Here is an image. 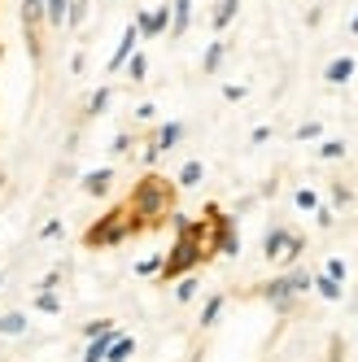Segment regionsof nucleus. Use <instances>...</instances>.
<instances>
[{
	"label": "nucleus",
	"mask_w": 358,
	"mask_h": 362,
	"mask_svg": "<svg viewBox=\"0 0 358 362\" xmlns=\"http://www.w3.org/2000/svg\"><path fill=\"white\" fill-rule=\"evenodd\" d=\"M201 175H206V166H201V162H184V170H179V184L192 188V184H201Z\"/></svg>",
	"instance_id": "obj_15"
},
{
	"label": "nucleus",
	"mask_w": 358,
	"mask_h": 362,
	"mask_svg": "<svg viewBox=\"0 0 358 362\" xmlns=\"http://www.w3.org/2000/svg\"><path fill=\"white\" fill-rule=\"evenodd\" d=\"M171 205H175V188L166 184L162 175H144L132 201H127V214H132L136 227H149V223H158L162 214H171Z\"/></svg>",
	"instance_id": "obj_1"
},
{
	"label": "nucleus",
	"mask_w": 358,
	"mask_h": 362,
	"mask_svg": "<svg viewBox=\"0 0 358 362\" xmlns=\"http://www.w3.org/2000/svg\"><path fill=\"white\" fill-rule=\"evenodd\" d=\"M323 79H328V83H350V79H354V57H337V62L323 70Z\"/></svg>",
	"instance_id": "obj_11"
},
{
	"label": "nucleus",
	"mask_w": 358,
	"mask_h": 362,
	"mask_svg": "<svg viewBox=\"0 0 358 362\" xmlns=\"http://www.w3.org/2000/svg\"><path fill=\"white\" fill-rule=\"evenodd\" d=\"M27 332V315L13 310V315H0V336H22Z\"/></svg>",
	"instance_id": "obj_13"
},
{
	"label": "nucleus",
	"mask_w": 358,
	"mask_h": 362,
	"mask_svg": "<svg viewBox=\"0 0 358 362\" xmlns=\"http://www.w3.org/2000/svg\"><path fill=\"white\" fill-rule=\"evenodd\" d=\"M40 236H44V240H57V236H62V223H48V227L40 231Z\"/></svg>",
	"instance_id": "obj_30"
},
{
	"label": "nucleus",
	"mask_w": 358,
	"mask_h": 362,
	"mask_svg": "<svg viewBox=\"0 0 358 362\" xmlns=\"http://www.w3.org/2000/svg\"><path fill=\"white\" fill-rule=\"evenodd\" d=\"M197 297V279L188 275V279H179V288H175V301H192Z\"/></svg>",
	"instance_id": "obj_20"
},
{
	"label": "nucleus",
	"mask_w": 358,
	"mask_h": 362,
	"mask_svg": "<svg viewBox=\"0 0 358 362\" xmlns=\"http://www.w3.org/2000/svg\"><path fill=\"white\" fill-rule=\"evenodd\" d=\"M297 205H301V210H319V197H315L311 188H301V192H297Z\"/></svg>",
	"instance_id": "obj_27"
},
{
	"label": "nucleus",
	"mask_w": 358,
	"mask_h": 362,
	"mask_svg": "<svg viewBox=\"0 0 358 362\" xmlns=\"http://www.w3.org/2000/svg\"><path fill=\"white\" fill-rule=\"evenodd\" d=\"M179 136H184V122H166L162 132H158V140H153V148H149V158H158V153H166Z\"/></svg>",
	"instance_id": "obj_9"
},
{
	"label": "nucleus",
	"mask_w": 358,
	"mask_h": 362,
	"mask_svg": "<svg viewBox=\"0 0 358 362\" xmlns=\"http://www.w3.org/2000/svg\"><path fill=\"white\" fill-rule=\"evenodd\" d=\"M136 40H140V27L132 22V27L122 31V40H118V53L110 57V70H122L127 62H132V53H136Z\"/></svg>",
	"instance_id": "obj_6"
},
{
	"label": "nucleus",
	"mask_w": 358,
	"mask_h": 362,
	"mask_svg": "<svg viewBox=\"0 0 358 362\" xmlns=\"http://www.w3.org/2000/svg\"><path fill=\"white\" fill-rule=\"evenodd\" d=\"M132 354H136V341L132 336H118V341L110 345V354H105V362H127Z\"/></svg>",
	"instance_id": "obj_14"
},
{
	"label": "nucleus",
	"mask_w": 358,
	"mask_h": 362,
	"mask_svg": "<svg viewBox=\"0 0 358 362\" xmlns=\"http://www.w3.org/2000/svg\"><path fill=\"white\" fill-rule=\"evenodd\" d=\"M188 9H192V0H175V9H171V35H184L188 31Z\"/></svg>",
	"instance_id": "obj_12"
},
{
	"label": "nucleus",
	"mask_w": 358,
	"mask_h": 362,
	"mask_svg": "<svg viewBox=\"0 0 358 362\" xmlns=\"http://www.w3.org/2000/svg\"><path fill=\"white\" fill-rule=\"evenodd\" d=\"M262 253L271 257V262H293V257L301 253V236H293V231H284V227H275L271 236L262 240Z\"/></svg>",
	"instance_id": "obj_4"
},
{
	"label": "nucleus",
	"mask_w": 358,
	"mask_h": 362,
	"mask_svg": "<svg viewBox=\"0 0 358 362\" xmlns=\"http://www.w3.org/2000/svg\"><path fill=\"white\" fill-rule=\"evenodd\" d=\"M0 284H5V271H0Z\"/></svg>",
	"instance_id": "obj_33"
},
{
	"label": "nucleus",
	"mask_w": 358,
	"mask_h": 362,
	"mask_svg": "<svg viewBox=\"0 0 358 362\" xmlns=\"http://www.w3.org/2000/svg\"><path fill=\"white\" fill-rule=\"evenodd\" d=\"M136 275H162V257H144L136 267Z\"/></svg>",
	"instance_id": "obj_22"
},
{
	"label": "nucleus",
	"mask_w": 358,
	"mask_h": 362,
	"mask_svg": "<svg viewBox=\"0 0 358 362\" xmlns=\"http://www.w3.org/2000/svg\"><path fill=\"white\" fill-rule=\"evenodd\" d=\"M44 22L48 27H66L70 22V0H44Z\"/></svg>",
	"instance_id": "obj_10"
},
{
	"label": "nucleus",
	"mask_w": 358,
	"mask_h": 362,
	"mask_svg": "<svg viewBox=\"0 0 358 362\" xmlns=\"http://www.w3.org/2000/svg\"><path fill=\"white\" fill-rule=\"evenodd\" d=\"M319 136V122H306V127H297V140H315Z\"/></svg>",
	"instance_id": "obj_29"
},
{
	"label": "nucleus",
	"mask_w": 358,
	"mask_h": 362,
	"mask_svg": "<svg viewBox=\"0 0 358 362\" xmlns=\"http://www.w3.org/2000/svg\"><path fill=\"white\" fill-rule=\"evenodd\" d=\"M83 5H88V0H83Z\"/></svg>",
	"instance_id": "obj_34"
},
{
	"label": "nucleus",
	"mask_w": 358,
	"mask_h": 362,
	"mask_svg": "<svg viewBox=\"0 0 358 362\" xmlns=\"http://www.w3.org/2000/svg\"><path fill=\"white\" fill-rule=\"evenodd\" d=\"M35 310H44V315H57V310H62L57 293H40V297H35Z\"/></svg>",
	"instance_id": "obj_19"
},
{
	"label": "nucleus",
	"mask_w": 358,
	"mask_h": 362,
	"mask_svg": "<svg viewBox=\"0 0 358 362\" xmlns=\"http://www.w3.org/2000/svg\"><path fill=\"white\" fill-rule=\"evenodd\" d=\"M236 18V0H219V13H214V27L223 31L227 27V22H232Z\"/></svg>",
	"instance_id": "obj_16"
},
{
	"label": "nucleus",
	"mask_w": 358,
	"mask_h": 362,
	"mask_svg": "<svg viewBox=\"0 0 358 362\" xmlns=\"http://www.w3.org/2000/svg\"><path fill=\"white\" fill-rule=\"evenodd\" d=\"M311 275L306 271H289V275H279V279H271L267 288H262V297L267 301H289V297H297V293H311Z\"/></svg>",
	"instance_id": "obj_3"
},
{
	"label": "nucleus",
	"mask_w": 358,
	"mask_h": 362,
	"mask_svg": "<svg viewBox=\"0 0 358 362\" xmlns=\"http://www.w3.org/2000/svg\"><path fill=\"white\" fill-rule=\"evenodd\" d=\"M219 310H223V297H210V301H206V310H201V327H214Z\"/></svg>",
	"instance_id": "obj_18"
},
{
	"label": "nucleus",
	"mask_w": 358,
	"mask_h": 362,
	"mask_svg": "<svg viewBox=\"0 0 358 362\" xmlns=\"http://www.w3.org/2000/svg\"><path fill=\"white\" fill-rule=\"evenodd\" d=\"M110 105V88H100L96 96H92V114H100V110H105Z\"/></svg>",
	"instance_id": "obj_28"
},
{
	"label": "nucleus",
	"mask_w": 358,
	"mask_h": 362,
	"mask_svg": "<svg viewBox=\"0 0 358 362\" xmlns=\"http://www.w3.org/2000/svg\"><path fill=\"white\" fill-rule=\"evenodd\" d=\"M319 158H345V144H341V140H328V144L319 148Z\"/></svg>",
	"instance_id": "obj_25"
},
{
	"label": "nucleus",
	"mask_w": 358,
	"mask_h": 362,
	"mask_svg": "<svg viewBox=\"0 0 358 362\" xmlns=\"http://www.w3.org/2000/svg\"><path fill=\"white\" fill-rule=\"evenodd\" d=\"M350 31H354V35H358V18H354V22H350Z\"/></svg>",
	"instance_id": "obj_31"
},
{
	"label": "nucleus",
	"mask_w": 358,
	"mask_h": 362,
	"mask_svg": "<svg viewBox=\"0 0 358 362\" xmlns=\"http://www.w3.org/2000/svg\"><path fill=\"white\" fill-rule=\"evenodd\" d=\"M144 70H149V62H144L140 53H136L132 62H127V74H132V79H144Z\"/></svg>",
	"instance_id": "obj_24"
},
{
	"label": "nucleus",
	"mask_w": 358,
	"mask_h": 362,
	"mask_svg": "<svg viewBox=\"0 0 358 362\" xmlns=\"http://www.w3.org/2000/svg\"><path fill=\"white\" fill-rule=\"evenodd\" d=\"M315 288H319V297H328V301H337V297H341V284H337V279H328V275L315 279Z\"/></svg>",
	"instance_id": "obj_17"
},
{
	"label": "nucleus",
	"mask_w": 358,
	"mask_h": 362,
	"mask_svg": "<svg viewBox=\"0 0 358 362\" xmlns=\"http://www.w3.org/2000/svg\"><path fill=\"white\" fill-rule=\"evenodd\" d=\"M136 231V223H132V214L127 210H114V214H105L96 227H88V236H83V245H92V249H110V245H122L127 236Z\"/></svg>",
	"instance_id": "obj_2"
},
{
	"label": "nucleus",
	"mask_w": 358,
	"mask_h": 362,
	"mask_svg": "<svg viewBox=\"0 0 358 362\" xmlns=\"http://www.w3.org/2000/svg\"><path fill=\"white\" fill-rule=\"evenodd\" d=\"M323 275L341 284V279H345V262H341V257H328V271H323Z\"/></svg>",
	"instance_id": "obj_23"
},
{
	"label": "nucleus",
	"mask_w": 358,
	"mask_h": 362,
	"mask_svg": "<svg viewBox=\"0 0 358 362\" xmlns=\"http://www.w3.org/2000/svg\"><path fill=\"white\" fill-rule=\"evenodd\" d=\"M110 184H114V170H110V166H100V170L83 175V192H92V197H105Z\"/></svg>",
	"instance_id": "obj_8"
},
{
	"label": "nucleus",
	"mask_w": 358,
	"mask_h": 362,
	"mask_svg": "<svg viewBox=\"0 0 358 362\" xmlns=\"http://www.w3.org/2000/svg\"><path fill=\"white\" fill-rule=\"evenodd\" d=\"M118 323L110 327V332H100V336H92V341H88V354H83V362H105V354H110V345L118 341Z\"/></svg>",
	"instance_id": "obj_7"
},
{
	"label": "nucleus",
	"mask_w": 358,
	"mask_h": 362,
	"mask_svg": "<svg viewBox=\"0 0 358 362\" xmlns=\"http://www.w3.org/2000/svg\"><path fill=\"white\" fill-rule=\"evenodd\" d=\"M110 327H114L110 319H92V323L83 327V336H88V341H92V336H100V332H110Z\"/></svg>",
	"instance_id": "obj_26"
},
{
	"label": "nucleus",
	"mask_w": 358,
	"mask_h": 362,
	"mask_svg": "<svg viewBox=\"0 0 358 362\" xmlns=\"http://www.w3.org/2000/svg\"><path fill=\"white\" fill-rule=\"evenodd\" d=\"M223 62V44H210V53H206V74H214Z\"/></svg>",
	"instance_id": "obj_21"
},
{
	"label": "nucleus",
	"mask_w": 358,
	"mask_h": 362,
	"mask_svg": "<svg viewBox=\"0 0 358 362\" xmlns=\"http://www.w3.org/2000/svg\"><path fill=\"white\" fill-rule=\"evenodd\" d=\"M188 362H201V354H192V358H188Z\"/></svg>",
	"instance_id": "obj_32"
},
{
	"label": "nucleus",
	"mask_w": 358,
	"mask_h": 362,
	"mask_svg": "<svg viewBox=\"0 0 358 362\" xmlns=\"http://www.w3.org/2000/svg\"><path fill=\"white\" fill-rule=\"evenodd\" d=\"M136 27H140V35H162L171 27V9H144L136 18Z\"/></svg>",
	"instance_id": "obj_5"
}]
</instances>
